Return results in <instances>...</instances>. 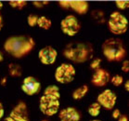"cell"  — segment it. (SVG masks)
<instances>
[{
  "mask_svg": "<svg viewBox=\"0 0 129 121\" xmlns=\"http://www.w3.org/2000/svg\"><path fill=\"white\" fill-rule=\"evenodd\" d=\"M35 46L33 37L28 36H10L5 41L4 49L14 58H22L30 53Z\"/></svg>",
  "mask_w": 129,
  "mask_h": 121,
  "instance_id": "cell-1",
  "label": "cell"
},
{
  "mask_svg": "<svg viewBox=\"0 0 129 121\" xmlns=\"http://www.w3.org/2000/svg\"><path fill=\"white\" fill-rule=\"evenodd\" d=\"M63 56L71 62L83 63L93 56V47L85 42H71L63 50Z\"/></svg>",
  "mask_w": 129,
  "mask_h": 121,
  "instance_id": "cell-2",
  "label": "cell"
},
{
  "mask_svg": "<svg viewBox=\"0 0 129 121\" xmlns=\"http://www.w3.org/2000/svg\"><path fill=\"white\" fill-rule=\"evenodd\" d=\"M102 53L109 62H121L126 56V50L119 38H109L103 42Z\"/></svg>",
  "mask_w": 129,
  "mask_h": 121,
  "instance_id": "cell-3",
  "label": "cell"
},
{
  "mask_svg": "<svg viewBox=\"0 0 129 121\" xmlns=\"http://www.w3.org/2000/svg\"><path fill=\"white\" fill-rule=\"evenodd\" d=\"M109 30L114 35H123L127 31L128 21L119 11L112 12L108 21Z\"/></svg>",
  "mask_w": 129,
  "mask_h": 121,
  "instance_id": "cell-4",
  "label": "cell"
},
{
  "mask_svg": "<svg viewBox=\"0 0 129 121\" xmlns=\"http://www.w3.org/2000/svg\"><path fill=\"white\" fill-rule=\"evenodd\" d=\"M40 110L44 115L47 116H52L59 112V99L50 95H45L40 99L39 104Z\"/></svg>",
  "mask_w": 129,
  "mask_h": 121,
  "instance_id": "cell-5",
  "label": "cell"
},
{
  "mask_svg": "<svg viewBox=\"0 0 129 121\" xmlns=\"http://www.w3.org/2000/svg\"><path fill=\"white\" fill-rule=\"evenodd\" d=\"M75 68L73 64L70 63H62L56 69L55 72V78L59 83L67 84L71 83L74 79L75 77Z\"/></svg>",
  "mask_w": 129,
  "mask_h": 121,
  "instance_id": "cell-6",
  "label": "cell"
},
{
  "mask_svg": "<svg viewBox=\"0 0 129 121\" xmlns=\"http://www.w3.org/2000/svg\"><path fill=\"white\" fill-rule=\"evenodd\" d=\"M60 28L61 31L66 36H74L80 32L81 30V23L77 18L73 15H68L66 16L60 22Z\"/></svg>",
  "mask_w": 129,
  "mask_h": 121,
  "instance_id": "cell-7",
  "label": "cell"
},
{
  "mask_svg": "<svg viewBox=\"0 0 129 121\" xmlns=\"http://www.w3.org/2000/svg\"><path fill=\"white\" fill-rule=\"evenodd\" d=\"M5 121H29V113L26 103L22 101L19 102Z\"/></svg>",
  "mask_w": 129,
  "mask_h": 121,
  "instance_id": "cell-8",
  "label": "cell"
},
{
  "mask_svg": "<svg viewBox=\"0 0 129 121\" xmlns=\"http://www.w3.org/2000/svg\"><path fill=\"white\" fill-rule=\"evenodd\" d=\"M117 96L111 89H105L98 96V103L106 110H112L116 104Z\"/></svg>",
  "mask_w": 129,
  "mask_h": 121,
  "instance_id": "cell-9",
  "label": "cell"
},
{
  "mask_svg": "<svg viewBox=\"0 0 129 121\" xmlns=\"http://www.w3.org/2000/svg\"><path fill=\"white\" fill-rule=\"evenodd\" d=\"M21 89L26 95L33 96V95L38 94L41 89V84L38 80L34 77H27L23 79Z\"/></svg>",
  "mask_w": 129,
  "mask_h": 121,
  "instance_id": "cell-10",
  "label": "cell"
},
{
  "mask_svg": "<svg viewBox=\"0 0 129 121\" xmlns=\"http://www.w3.org/2000/svg\"><path fill=\"white\" fill-rule=\"evenodd\" d=\"M58 52L57 50L51 46H47L39 50L38 57L41 62L45 65H50L53 64L56 62Z\"/></svg>",
  "mask_w": 129,
  "mask_h": 121,
  "instance_id": "cell-11",
  "label": "cell"
},
{
  "mask_svg": "<svg viewBox=\"0 0 129 121\" xmlns=\"http://www.w3.org/2000/svg\"><path fill=\"white\" fill-rule=\"evenodd\" d=\"M110 80H111L110 73L105 69L99 68L92 76L91 82L96 87H104L110 82Z\"/></svg>",
  "mask_w": 129,
  "mask_h": 121,
  "instance_id": "cell-12",
  "label": "cell"
},
{
  "mask_svg": "<svg viewBox=\"0 0 129 121\" xmlns=\"http://www.w3.org/2000/svg\"><path fill=\"white\" fill-rule=\"evenodd\" d=\"M60 121H80V113L74 107H66L62 109L59 114Z\"/></svg>",
  "mask_w": 129,
  "mask_h": 121,
  "instance_id": "cell-13",
  "label": "cell"
},
{
  "mask_svg": "<svg viewBox=\"0 0 129 121\" xmlns=\"http://www.w3.org/2000/svg\"><path fill=\"white\" fill-rule=\"evenodd\" d=\"M70 8L78 14H85L88 11L89 4L86 1H70Z\"/></svg>",
  "mask_w": 129,
  "mask_h": 121,
  "instance_id": "cell-14",
  "label": "cell"
},
{
  "mask_svg": "<svg viewBox=\"0 0 129 121\" xmlns=\"http://www.w3.org/2000/svg\"><path fill=\"white\" fill-rule=\"evenodd\" d=\"M88 86L87 85H83L79 87L78 89H76L73 92V98L74 100H81L85 97L86 93L88 92Z\"/></svg>",
  "mask_w": 129,
  "mask_h": 121,
  "instance_id": "cell-15",
  "label": "cell"
},
{
  "mask_svg": "<svg viewBox=\"0 0 129 121\" xmlns=\"http://www.w3.org/2000/svg\"><path fill=\"white\" fill-rule=\"evenodd\" d=\"M9 75L13 77H20L22 75V68L16 63H9L8 66Z\"/></svg>",
  "mask_w": 129,
  "mask_h": 121,
  "instance_id": "cell-16",
  "label": "cell"
},
{
  "mask_svg": "<svg viewBox=\"0 0 129 121\" xmlns=\"http://www.w3.org/2000/svg\"><path fill=\"white\" fill-rule=\"evenodd\" d=\"M37 25H38L40 28L44 30H48L51 28L52 26V21L50 19H48L46 16H41L38 18V21H37Z\"/></svg>",
  "mask_w": 129,
  "mask_h": 121,
  "instance_id": "cell-17",
  "label": "cell"
},
{
  "mask_svg": "<svg viewBox=\"0 0 129 121\" xmlns=\"http://www.w3.org/2000/svg\"><path fill=\"white\" fill-rule=\"evenodd\" d=\"M45 95H50V96H54L56 98L60 99V93H59V88L55 85H50L48 86L44 91Z\"/></svg>",
  "mask_w": 129,
  "mask_h": 121,
  "instance_id": "cell-18",
  "label": "cell"
},
{
  "mask_svg": "<svg viewBox=\"0 0 129 121\" xmlns=\"http://www.w3.org/2000/svg\"><path fill=\"white\" fill-rule=\"evenodd\" d=\"M100 109H101V106H100V103H98V102L97 103H93L88 107V113L92 116H98V115H100Z\"/></svg>",
  "mask_w": 129,
  "mask_h": 121,
  "instance_id": "cell-19",
  "label": "cell"
},
{
  "mask_svg": "<svg viewBox=\"0 0 129 121\" xmlns=\"http://www.w3.org/2000/svg\"><path fill=\"white\" fill-rule=\"evenodd\" d=\"M111 82L115 87H119L123 83V77L120 75H115L111 78Z\"/></svg>",
  "mask_w": 129,
  "mask_h": 121,
  "instance_id": "cell-20",
  "label": "cell"
},
{
  "mask_svg": "<svg viewBox=\"0 0 129 121\" xmlns=\"http://www.w3.org/2000/svg\"><path fill=\"white\" fill-rule=\"evenodd\" d=\"M9 6L12 7V8H14V9H21L22 8L27 5V2L26 1H9Z\"/></svg>",
  "mask_w": 129,
  "mask_h": 121,
  "instance_id": "cell-21",
  "label": "cell"
},
{
  "mask_svg": "<svg viewBox=\"0 0 129 121\" xmlns=\"http://www.w3.org/2000/svg\"><path fill=\"white\" fill-rule=\"evenodd\" d=\"M38 16H36L35 14H30L28 17H27V22L29 24V26L31 27H35L36 24H37V21H38Z\"/></svg>",
  "mask_w": 129,
  "mask_h": 121,
  "instance_id": "cell-22",
  "label": "cell"
},
{
  "mask_svg": "<svg viewBox=\"0 0 129 121\" xmlns=\"http://www.w3.org/2000/svg\"><path fill=\"white\" fill-rule=\"evenodd\" d=\"M116 7L119 9H126L129 8V1H124V0H118L115 2Z\"/></svg>",
  "mask_w": 129,
  "mask_h": 121,
  "instance_id": "cell-23",
  "label": "cell"
},
{
  "mask_svg": "<svg viewBox=\"0 0 129 121\" xmlns=\"http://www.w3.org/2000/svg\"><path fill=\"white\" fill-rule=\"evenodd\" d=\"M100 62H101V60L100 58H97V59H95L92 61V62L90 63V68L91 69H94L95 71L100 68Z\"/></svg>",
  "mask_w": 129,
  "mask_h": 121,
  "instance_id": "cell-24",
  "label": "cell"
},
{
  "mask_svg": "<svg viewBox=\"0 0 129 121\" xmlns=\"http://www.w3.org/2000/svg\"><path fill=\"white\" fill-rule=\"evenodd\" d=\"M48 1H34L33 2V4H34V6L36 7V8H38V9H40V8H43L44 6H47V5H48Z\"/></svg>",
  "mask_w": 129,
  "mask_h": 121,
  "instance_id": "cell-25",
  "label": "cell"
},
{
  "mask_svg": "<svg viewBox=\"0 0 129 121\" xmlns=\"http://www.w3.org/2000/svg\"><path fill=\"white\" fill-rule=\"evenodd\" d=\"M122 71L124 72V73H128L129 72V61L128 60H125V61H123V63H122Z\"/></svg>",
  "mask_w": 129,
  "mask_h": 121,
  "instance_id": "cell-26",
  "label": "cell"
},
{
  "mask_svg": "<svg viewBox=\"0 0 129 121\" xmlns=\"http://www.w3.org/2000/svg\"><path fill=\"white\" fill-rule=\"evenodd\" d=\"M59 5L62 9H70V1H59Z\"/></svg>",
  "mask_w": 129,
  "mask_h": 121,
  "instance_id": "cell-27",
  "label": "cell"
},
{
  "mask_svg": "<svg viewBox=\"0 0 129 121\" xmlns=\"http://www.w3.org/2000/svg\"><path fill=\"white\" fill-rule=\"evenodd\" d=\"M121 115V112L119 109H114V111L112 112V117L114 118V119H118V118L120 117Z\"/></svg>",
  "mask_w": 129,
  "mask_h": 121,
  "instance_id": "cell-28",
  "label": "cell"
},
{
  "mask_svg": "<svg viewBox=\"0 0 129 121\" xmlns=\"http://www.w3.org/2000/svg\"><path fill=\"white\" fill-rule=\"evenodd\" d=\"M118 121H128V116L126 115H121L118 118Z\"/></svg>",
  "mask_w": 129,
  "mask_h": 121,
  "instance_id": "cell-29",
  "label": "cell"
},
{
  "mask_svg": "<svg viewBox=\"0 0 129 121\" xmlns=\"http://www.w3.org/2000/svg\"><path fill=\"white\" fill-rule=\"evenodd\" d=\"M4 113H5V111H4V107H3V104L0 103V119L3 117L4 115Z\"/></svg>",
  "mask_w": 129,
  "mask_h": 121,
  "instance_id": "cell-30",
  "label": "cell"
},
{
  "mask_svg": "<svg viewBox=\"0 0 129 121\" xmlns=\"http://www.w3.org/2000/svg\"><path fill=\"white\" fill-rule=\"evenodd\" d=\"M124 89L126 91H129V79L124 83Z\"/></svg>",
  "mask_w": 129,
  "mask_h": 121,
  "instance_id": "cell-31",
  "label": "cell"
},
{
  "mask_svg": "<svg viewBox=\"0 0 129 121\" xmlns=\"http://www.w3.org/2000/svg\"><path fill=\"white\" fill-rule=\"evenodd\" d=\"M2 27H3V18H2V15L0 14V31L2 30Z\"/></svg>",
  "mask_w": 129,
  "mask_h": 121,
  "instance_id": "cell-32",
  "label": "cell"
},
{
  "mask_svg": "<svg viewBox=\"0 0 129 121\" xmlns=\"http://www.w3.org/2000/svg\"><path fill=\"white\" fill-rule=\"evenodd\" d=\"M6 81H7L6 77H4L3 79H2V81H1V85H2V86H5V85H6Z\"/></svg>",
  "mask_w": 129,
  "mask_h": 121,
  "instance_id": "cell-33",
  "label": "cell"
},
{
  "mask_svg": "<svg viewBox=\"0 0 129 121\" xmlns=\"http://www.w3.org/2000/svg\"><path fill=\"white\" fill-rule=\"evenodd\" d=\"M3 60H4V56H3V54H2V52L0 51V62H3Z\"/></svg>",
  "mask_w": 129,
  "mask_h": 121,
  "instance_id": "cell-34",
  "label": "cell"
},
{
  "mask_svg": "<svg viewBox=\"0 0 129 121\" xmlns=\"http://www.w3.org/2000/svg\"><path fill=\"white\" fill-rule=\"evenodd\" d=\"M2 8H3V3H2V2H0V9H2Z\"/></svg>",
  "mask_w": 129,
  "mask_h": 121,
  "instance_id": "cell-35",
  "label": "cell"
},
{
  "mask_svg": "<svg viewBox=\"0 0 129 121\" xmlns=\"http://www.w3.org/2000/svg\"><path fill=\"white\" fill-rule=\"evenodd\" d=\"M91 121H101V120H98V119H94V120H91Z\"/></svg>",
  "mask_w": 129,
  "mask_h": 121,
  "instance_id": "cell-36",
  "label": "cell"
},
{
  "mask_svg": "<svg viewBox=\"0 0 129 121\" xmlns=\"http://www.w3.org/2000/svg\"><path fill=\"white\" fill-rule=\"evenodd\" d=\"M41 121H47V120H41Z\"/></svg>",
  "mask_w": 129,
  "mask_h": 121,
  "instance_id": "cell-37",
  "label": "cell"
}]
</instances>
